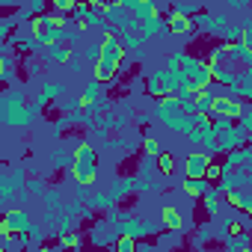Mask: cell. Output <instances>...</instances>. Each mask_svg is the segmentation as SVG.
<instances>
[{"instance_id":"ba28073f","label":"cell","mask_w":252,"mask_h":252,"mask_svg":"<svg viewBox=\"0 0 252 252\" xmlns=\"http://www.w3.org/2000/svg\"><path fill=\"white\" fill-rule=\"evenodd\" d=\"M243 140H246V137H243V131H234V128H231L228 134H222V137H220V149H222V152H234L237 146H243Z\"/></svg>"},{"instance_id":"5b68a950","label":"cell","mask_w":252,"mask_h":252,"mask_svg":"<svg viewBox=\"0 0 252 252\" xmlns=\"http://www.w3.org/2000/svg\"><path fill=\"white\" fill-rule=\"evenodd\" d=\"M208 166H211L208 155H190V158H187V163H184L187 178H205V175H208Z\"/></svg>"},{"instance_id":"ac0fdd59","label":"cell","mask_w":252,"mask_h":252,"mask_svg":"<svg viewBox=\"0 0 252 252\" xmlns=\"http://www.w3.org/2000/svg\"><path fill=\"white\" fill-rule=\"evenodd\" d=\"M158 166H160V172H166V175H169V172H172V155H169V152H163V155L158 158Z\"/></svg>"},{"instance_id":"603a6c76","label":"cell","mask_w":252,"mask_h":252,"mask_svg":"<svg viewBox=\"0 0 252 252\" xmlns=\"http://www.w3.org/2000/svg\"><path fill=\"white\" fill-rule=\"evenodd\" d=\"M220 172H222L220 166H208V175H205V178H208V181H214V178H220Z\"/></svg>"},{"instance_id":"9a60e30c","label":"cell","mask_w":252,"mask_h":252,"mask_svg":"<svg viewBox=\"0 0 252 252\" xmlns=\"http://www.w3.org/2000/svg\"><path fill=\"white\" fill-rule=\"evenodd\" d=\"M74 6H77V3H71V0H57V3H54V12L65 18L68 12H74Z\"/></svg>"},{"instance_id":"3957f363","label":"cell","mask_w":252,"mask_h":252,"mask_svg":"<svg viewBox=\"0 0 252 252\" xmlns=\"http://www.w3.org/2000/svg\"><path fill=\"white\" fill-rule=\"evenodd\" d=\"M74 175H77V181H92L95 178V152L89 149V146H80L77 149V163H74Z\"/></svg>"},{"instance_id":"30bf717a","label":"cell","mask_w":252,"mask_h":252,"mask_svg":"<svg viewBox=\"0 0 252 252\" xmlns=\"http://www.w3.org/2000/svg\"><path fill=\"white\" fill-rule=\"evenodd\" d=\"M116 68H119V65H116L113 60H101V63L95 65V80H98V83H104V80H110V77L116 74Z\"/></svg>"},{"instance_id":"7402d4cb","label":"cell","mask_w":252,"mask_h":252,"mask_svg":"<svg viewBox=\"0 0 252 252\" xmlns=\"http://www.w3.org/2000/svg\"><path fill=\"white\" fill-rule=\"evenodd\" d=\"M92 95H98V83H95V80L86 86V101H92Z\"/></svg>"},{"instance_id":"e0dca14e","label":"cell","mask_w":252,"mask_h":252,"mask_svg":"<svg viewBox=\"0 0 252 252\" xmlns=\"http://www.w3.org/2000/svg\"><path fill=\"white\" fill-rule=\"evenodd\" d=\"M116 252H137V246H134V237H119V243H116Z\"/></svg>"},{"instance_id":"4fadbf2b","label":"cell","mask_w":252,"mask_h":252,"mask_svg":"<svg viewBox=\"0 0 252 252\" xmlns=\"http://www.w3.org/2000/svg\"><path fill=\"white\" fill-rule=\"evenodd\" d=\"M51 60H54V63H68V60H71V51L63 48V45H57V48H51Z\"/></svg>"},{"instance_id":"ffe728a7","label":"cell","mask_w":252,"mask_h":252,"mask_svg":"<svg viewBox=\"0 0 252 252\" xmlns=\"http://www.w3.org/2000/svg\"><path fill=\"white\" fill-rule=\"evenodd\" d=\"M30 12H36V18L45 15V3H42V0H33V3H30Z\"/></svg>"},{"instance_id":"2e32d148","label":"cell","mask_w":252,"mask_h":252,"mask_svg":"<svg viewBox=\"0 0 252 252\" xmlns=\"http://www.w3.org/2000/svg\"><path fill=\"white\" fill-rule=\"evenodd\" d=\"M140 42H143V33H137V30L125 33V39H122V45H125V48H140Z\"/></svg>"},{"instance_id":"8fae6325","label":"cell","mask_w":252,"mask_h":252,"mask_svg":"<svg viewBox=\"0 0 252 252\" xmlns=\"http://www.w3.org/2000/svg\"><path fill=\"white\" fill-rule=\"evenodd\" d=\"M193 21H196V27H202V30L214 33V15H211V12H199V15H196Z\"/></svg>"},{"instance_id":"44dd1931","label":"cell","mask_w":252,"mask_h":252,"mask_svg":"<svg viewBox=\"0 0 252 252\" xmlns=\"http://www.w3.org/2000/svg\"><path fill=\"white\" fill-rule=\"evenodd\" d=\"M54 95H60V86H57V83L45 86V98H54Z\"/></svg>"},{"instance_id":"7c38bea8","label":"cell","mask_w":252,"mask_h":252,"mask_svg":"<svg viewBox=\"0 0 252 252\" xmlns=\"http://www.w3.org/2000/svg\"><path fill=\"white\" fill-rule=\"evenodd\" d=\"M163 222H166L172 231L181 228V217H178V211H175V208H166V211H163Z\"/></svg>"},{"instance_id":"7a4b0ae2","label":"cell","mask_w":252,"mask_h":252,"mask_svg":"<svg viewBox=\"0 0 252 252\" xmlns=\"http://www.w3.org/2000/svg\"><path fill=\"white\" fill-rule=\"evenodd\" d=\"M122 6L131 12V18H134L137 24H149L152 18L160 15V12H158V3H152V0H125Z\"/></svg>"},{"instance_id":"6da1fadb","label":"cell","mask_w":252,"mask_h":252,"mask_svg":"<svg viewBox=\"0 0 252 252\" xmlns=\"http://www.w3.org/2000/svg\"><path fill=\"white\" fill-rule=\"evenodd\" d=\"M184 77H187V89L190 92H208V83L214 80V68L205 60H199V57H187Z\"/></svg>"},{"instance_id":"cb8c5ba5","label":"cell","mask_w":252,"mask_h":252,"mask_svg":"<svg viewBox=\"0 0 252 252\" xmlns=\"http://www.w3.org/2000/svg\"><path fill=\"white\" fill-rule=\"evenodd\" d=\"M228 6H231V9H246L243 0H228Z\"/></svg>"},{"instance_id":"9c48e42d","label":"cell","mask_w":252,"mask_h":252,"mask_svg":"<svg viewBox=\"0 0 252 252\" xmlns=\"http://www.w3.org/2000/svg\"><path fill=\"white\" fill-rule=\"evenodd\" d=\"M27 228V214H21V211H12V214H6V222H3V231L9 234V231H24Z\"/></svg>"},{"instance_id":"5bb4252c","label":"cell","mask_w":252,"mask_h":252,"mask_svg":"<svg viewBox=\"0 0 252 252\" xmlns=\"http://www.w3.org/2000/svg\"><path fill=\"white\" fill-rule=\"evenodd\" d=\"M149 92L152 95H163V74H152L149 77Z\"/></svg>"},{"instance_id":"d6986e66","label":"cell","mask_w":252,"mask_h":252,"mask_svg":"<svg viewBox=\"0 0 252 252\" xmlns=\"http://www.w3.org/2000/svg\"><path fill=\"white\" fill-rule=\"evenodd\" d=\"M146 152H149V155H158V158L163 155V152H160V146H158V140H152V137L146 140Z\"/></svg>"},{"instance_id":"d4e9b609","label":"cell","mask_w":252,"mask_h":252,"mask_svg":"<svg viewBox=\"0 0 252 252\" xmlns=\"http://www.w3.org/2000/svg\"><path fill=\"white\" fill-rule=\"evenodd\" d=\"M63 252H80V249H63Z\"/></svg>"},{"instance_id":"8992f818","label":"cell","mask_w":252,"mask_h":252,"mask_svg":"<svg viewBox=\"0 0 252 252\" xmlns=\"http://www.w3.org/2000/svg\"><path fill=\"white\" fill-rule=\"evenodd\" d=\"M193 27H196V21H193V18L169 15V33H175V36H187V33H193Z\"/></svg>"},{"instance_id":"52a82bcc","label":"cell","mask_w":252,"mask_h":252,"mask_svg":"<svg viewBox=\"0 0 252 252\" xmlns=\"http://www.w3.org/2000/svg\"><path fill=\"white\" fill-rule=\"evenodd\" d=\"M163 30H169V18H163V15H158V18H152L149 24H143V39H152V36H158V33H163Z\"/></svg>"},{"instance_id":"277c9868","label":"cell","mask_w":252,"mask_h":252,"mask_svg":"<svg viewBox=\"0 0 252 252\" xmlns=\"http://www.w3.org/2000/svg\"><path fill=\"white\" fill-rule=\"evenodd\" d=\"M101 60H113L116 65L125 60V45L119 42V36L113 33V30H107L104 33V45H101Z\"/></svg>"}]
</instances>
